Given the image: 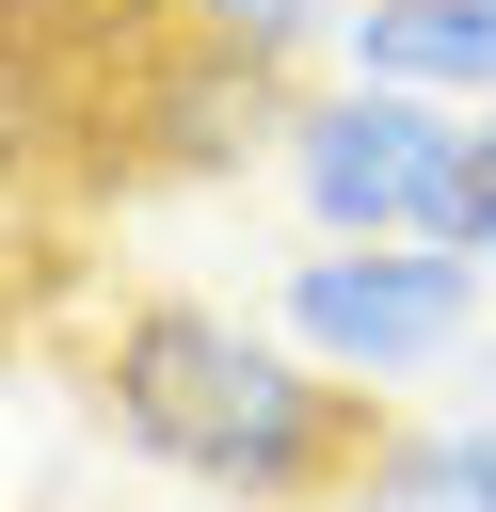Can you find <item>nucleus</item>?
Returning a JSON list of instances; mask_svg holds the SVG:
<instances>
[{
  "instance_id": "7ed1b4c3",
  "label": "nucleus",
  "mask_w": 496,
  "mask_h": 512,
  "mask_svg": "<svg viewBox=\"0 0 496 512\" xmlns=\"http://www.w3.org/2000/svg\"><path fill=\"white\" fill-rule=\"evenodd\" d=\"M272 160H288L304 240H448V208H464V112L400 96V80H320Z\"/></svg>"
},
{
  "instance_id": "0eeeda50",
  "label": "nucleus",
  "mask_w": 496,
  "mask_h": 512,
  "mask_svg": "<svg viewBox=\"0 0 496 512\" xmlns=\"http://www.w3.org/2000/svg\"><path fill=\"white\" fill-rule=\"evenodd\" d=\"M448 240L496 272V112H464V208H448Z\"/></svg>"
},
{
  "instance_id": "39448f33",
  "label": "nucleus",
  "mask_w": 496,
  "mask_h": 512,
  "mask_svg": "<svg viewBox=\"0 0 496 512\" xmlns=\"http://www.w3.org/2000/svg\"><path fill=\"white\" fill-rule=\"evenodd\" d=\"M352 512H496V416H384L352 464Z\"/></svg>"
},
{
  "instance_id": "6e6552de",
  "label": "nucleus",
  "mask_w": 496,
  "mask_h": 512,
  "mask_svg": "<svg viewBox=\"0 0 496 512\" xmlns=\"http://www.w3.org/2000/svg\"><path fill=\"white\" fill-rule=\"evenodd\" d=\"M464 384H480V416H496V336H480V352H464Z\"/></svg>"
},
{
  "instance_id": "20e7f679",
  "label": "nucleus",
  "mask_w": 496,
  "mask_h": 512,
  "mask_svg": "<svg viewBox=\"0 0 496 512\" xmlns=\"http://www.w3.org/2000/svg\"><path fill=\"white\" fill-rule=\"evenodd\" d=\"M336 80H400V96L496 112V0H352Z\"/></svg>"
},
{
  "instance_id": "f257e3e1",
  "label": "nucleus",
  "mask_w": 496,
  "mask_h": 512,
  "mask_svg": "<svg viewBox=\"0 0 496 512\" xmlns=\"http://www.w3.org/2000/svg\"><path fill=\"white\" fill-rule=\"evenodd\" d=\"M96 416H112V448H144L160 480H192L224 512H352L384 384H336L320 352L224 320V304H128L96 352Z\"/></svg>"
},
{
  "instance_id": "f03ea898",
  "label": "nucleus",
  "mask_w": 496,
  "mask_h": 512,
  "mask_svg": "<svg viewBox=\"0 0 496 512\" xmlns=\"http://www.w3.org/2000/svg\"><path fill=\"white\" fill-rule=\"evenodd\" d=\"M480 304H496V272L464 240H304L272 272V336L320 352L336 384H432V368H464Z\"/></svg>"
},
{
  "instance_id": "423d86ee",
  "label": "nucleus",
  "mask_w": 496,
  "mask_h": 512,
  "mask_svg": "<svg viewBox=\"0 0 496 512\" xmlns=\"http://www.w3.org/2000/svg\"><path fill=\"white\" fill-rule=\"evenodd\" d=\"M208 48H256V64H304V48H336L352 32V0H176Z\"/></svg>"
}]
</instances>
